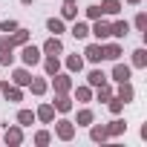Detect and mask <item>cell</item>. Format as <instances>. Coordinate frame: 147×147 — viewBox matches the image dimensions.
I'll return each instance as SVG.
<instances>
[{
  "mask_svg": "<svg viewBox=\"0 0 147 147\" xmlns=\"http://www.w3.org/2000/svg\"><path fill=\"white\" fill-rule=\"evenodd\" d=\"M15 46H12V40H9V35L6 38H0V66H9L12 61H15Z\"/></svg>",
  "mask_w": 147,
  "mask_h": 147,
  "instance_id": "cell-1",
  "label": "cell"
},
{
  "mask_svg": "<svg viewBox=\"0 0 147 147\" xmlns=\"http://www.w3.org/2000/svg\"><path fill=\"white\" fill-rule=\"evenodd\" d=\"M20 58H23V63H26V66H35V63H40V49H38V46H29V43H23V49H20Z\"/></svg>",
  "mask_w": 147,
  "mask_h": 147,
  "instance_id": "cell-2",
  "label": "cell"
},
{
  "mask_svg": "<svg viewBox=\"0 0 147 147\" xmlns=\"http://www.w3.org/2000/svg\"><path fill=\"white\" fill-rule=\"evenodd\" d=\"M90 35H95V38H98V40H107V38H110V23H107V20H101V18H98V20H95V26H92V29H90Z\"/></svg>",
  "mask_w": 147,
  "mask_h": 147,
  "instance_id": "cell-3",
  "label": "cell"
},
{
  "mask_svg": "<svg viewBox=\"0 0 147 147\" xmlns=\"http://www.w3.org/2000/svg\"><path fill=\"white\" fill-rule=\"evenodd\" d=\"M40 52H46V55H61V52H63V43H61V38H58V35H52V38L43 43V49H40Z\"/></svg>",
  "mask_w": 147,
  "mask_h": 147,
  "instance_id": "cell-4",
  "label": "cell"
},
{
  "mask_svg": "<svg viewBox=\"0 0 147 147\" xmlns=\"http://www.w3.org/2000/svg\"><path fill=\"white\" fill-rule=\"evenodd\" d=\"M72 136H75V124H72V121H58V138H63V141H69Z\"/></svg>",
  "mask_w": 147,
  "mask_h": 147,
  "instance_id": "cell-5",
  "label": "cell"
},
{
  "mask_svg": "<svg viewBox=\"0 0 147 147\" xmlns=\"http://www.w3.org/2000/svg\"><path fill=\"white\" fill-rule=\"evenodd\" d=\"M52 78H55V81H52V84H55V92H69V90H72V81H69V75H58V72H55Z\"/></svg>",
  "mask_w": 147,
  "mask_h": 147,
  "instance_id": "cell-6",
  "label": "cell"
},
{
  "mask_svg": "<svg viewBox=\"0 0 147 147\" xmlns=\"http://www.w3.org/2000/svg\"><path fill=\"white\" fill-rule=\"evenodd\" d=\"M84 55H87V61H92V63H98V61H104V49H101V43H90Z\"/></svg>",
  "mask_w": 147,
  "mask_h": 147,
  "instance_id": "cell-7",
  "label": "cell"
},
{
  "mask_svg": "<svg viewBox=\"0 0 147 147\" xmlns=\"http://www.w3.org/2000/svg\"><path fill=\"white\" fill-rule=\"evenodd\" d=\"M127 32H130V23H127V20H115V23L110 26V35H113V38H127Z\"/></svg>",
  "mask_w": 147,
  "mask_h": 147,
  "instance_id": "cell-8",
  "label": "cell"
},
{
  "mask_svg": "<svg viewBox=\"0 0 147 147\" xmlns=\"http://www.w3.org/2000/svg\"><path fill=\"white\" fill-rule=\"evenodd\" d=\"M133 95H136V90H133V84L130 81H121L118 84V98L127 104V101H133Z\"/></svg>",
  "mask_w": 147,
  "mask_h": 147,
  "instance_id": "cell-9",
  "label": "cell"
},
{
  "mask_svg": "<svg viewBox=\"0 0 147 147\" xmlns=\"http://www.w3.org/2000/svg\"><path fill=\"white\" fill-rule=\"evenodd\" d=\"M9 40H12V46H23V43H26V40H29V32H26V29H20V26H18V29H15V32H12V35H9Z\"/></svg>",
  "mask_w": 147,
  "mask_h": 147,
  "instance_id": "cell-10",
  "label": "cell"
},
{
  "mask_svg": "<svg viewBox=\"0 0 147 147\" xmlns=\"http://www.w3.org/2000/svg\"><path fill=\"white\" fill-rule=\"evenodd\" d=\"M35 118H40L43 124H49V121L55 118V107H52V104H43V107H40L38 113H35Z\"/></svg>",
  "mask_w": 147,
  "mask_h": 147,
  "instance_id": "cell-11",
  "label": "cell"
},
{
  "mask_svg": "<svg viewBox=\"0 0 147 147\" xmlns=\"http://www.w3.org/2000/svg\"><path fill=\"white\" fill-rule=\"evenodd\" d=\"M113 78L121 84V81H130V66L127 63H115V69H113Z\"/></svg>",
  "mask_w": 147,
  "mask_h": 147,
  "instance_id": "cell-12",
  "label": "cell"
},
{
  "mask_svg": "<svg viewBox=\"0 0 147 147\" xmlns=\"http://www.w3.org/2000/svg\"><path fill=\"white\" fill-rule=\"evenodd\" d=\"M101 49H104V58H107V61H118V58H121V46H118V43H107V46H101Z\"/></svg>",
  "mask_w": 147,
  "mask_h": 147,
  "instance_id": "cell-13",
  "label": "cell"
},
{
  "mask_svg": "<svg viewBox=\"0 0 147 147\" xmlns=\"http://www.w3.org/2000/svg\"><path fill=\"white\" fill-rule=\"evenodd\" d=\"M55 110H61V113H69L72 110V101L66 98V92H58V98H55V104H52Z\"/></svg>",
  "mask_w": 147,
  "mask_h": 147,
  "instance_id": "cell-14",
  "label": "cell"
},
{
  "mask_svg": "<svg viewBox=\"0 0 147 147\" xmlns=\"http://www.w3.org/2000/svg\"><path fill=\"white\" fill-rule=\"evenodd\" d=\"M87 81H90V87H101V84H107V75L101 69H92L90 75H87Z\"/></svg>",
  "mask_w": 147,
  "mask_h": 147,
  "instance_id": "cell-15",
  "label": "cell"
},
{
  "mask_svg": "<svg viewBox=\"0 0 147 147\" xmlns=\"http://www.w3.org/2000/svg\"><path fill=\"white\" fill-rule=\"evenodd\" d=\"M118 12H121L118 0H104V3H101V15H118Z\"/></svg>",
  "mask_w": 147,
  "mask_h": 147,
  "instance_id": "cell-16",
  "label": "cell"
},
{
  "mask_svg": "<svg viewBox=\"0 0 147 147\" xmlns=\"http://www.w3.org/2000/svg\"><path fill=\"white\" fill-rule=\"evenodd\" d=\"M43 69H46V75H55V72L61 69V61H58V55H49V58L43 61Z\"/></svg>",
  "mask_w": 147,
  "mask_h": 147,
  "instance_id": "cell-17",
  "label": "cell"
},
{
  "mask_svg": "<svg viewBox=\"0 0 147 147\" xmlns=\"http://www.w3.org/2000/svg\"><path fill=\"white\" fill-rule=\"evenodd\" d=\"M32 75H29V69H15V84L18 87H29Z\"/></svg>",
  "mask_w": 147,
  "mask_h": 147,
  "instance_id": "cell-18",
  "label": "cell"
},
{
  "mask_svg": "<svg viewBox=\"0 0 147 147\" xmlns=\"http://www.w3.org/2000/svg\"><path fill=\"white\" fill-rule=\"evenodd\" d=\"M87 35H90V26H87V23H81V20H75V26H72V38L84 40Z\"/></svg>",
  "mask_w": 147,
  "mask_h": 147,
  "instance_id": "cell-19",
  "label": "cell"
},
{
  "mask_svg": "<svg viewBox=\"0 0 147 147\" xmlns=\"http://www.w3.org/2000/svg\"><path fill=\"white\" fill-rule=\"evenodd\" d=\"M46 29H49L52 35H61V32H63V20H61V18H49V20H46Z\"/></svg>",
  "mask_w": 147,
  "mask_h": 147,
  "instance_id": "cell-20",
  "label": "cell"
},
{
  "mask_svg": "<svg viewBox=\"0 0 147 147\" xmlns=\"http://www.w3.org/2000/svg\"><path fill=\"white\" fill-rule=\"evenodd\" d=\"M133 66H138V69L147 66V52H144V49H136V52H133Z\"/></svg>",
  "mask_w": 147,
  "mask_h": 147,
  "instance_id": "cell-21",
  "label": "cell"
},
{
  "mask_svg": "<svg viewBox=\"0 0 147 147\" xmlns=\"http://www.w3.org/2000/svg\"><path fill=\"white\" fill-rule=\"evenodd\" d=\"M6 141H9V144H20V141H23V133H20V127H12V130H6Z\"/></svg>",
  "mask_w": 147,
  "mask_h": 147,
  "instance_id": "cell-22",
  "label": "cell"
},
{
  "mask_svg": "<svg viewBox=\"0 0 147 147\" xmlns=\"http://www.w3.org/2000/svg\"><path fill=\"white\" fill-rule=\"evenodd\" d=\"M61 15H63L66 20H75V18H78V6H75V3H63Z\"/></svg>",
  "mask_w": 147,
  "mask_h": 147,
  "instance_id": "cell-23",
  "label": "cell"
},
{
  "mask_svg": "<svg viewBox=\"0 0 147 147\" xmlns=\"http://www.w3.org/2000/svg\"><path fill=\"white\" fill-rule=\"evenodd\" d=\"M29 87H32V92H35V95H43V92H46V87H49V84H46V81H43V78H35V81H29Z\"/></svg>",
  "mask_w": 147,
  "mask_h": 147,
  "instance_id": "cell-24",
  "label": "cell"
},
{
  "mask_svg": "<svg viewBox=\"0 0 147 147\" xmlns=\"http://www.w3.org/2000/svg\"><path fill=\"white\" fill-rule=\"evenodd\" d=\"M18 121H20V127H29V124L35 121V113H32V110H20V113H18Z\"/></svg>",
  "mask_w": 147,
  "mask_h": 147,
  "instance_id": "cell-25",
  "label": "cell"
},
{
  "mask_svg": "<svg viewBox=\"0 0 147 147\" xmlns=\"http://www.w3.org/2000/svg\"><path fill=\"white\" fill-rule=\"evenodd\" d=\"M124 130H127V124H124V121H121V118H115V121H113V124H110V127H107V133H110V136H121V133H124Z\"/></svg>",
  "mask_w": 147,
  "mask_h": 147,
  "instance_id": "cell-26",
  "label": "cell"
},
{
  "mask_svg": "<svg viewBox=\"0 0 147 147\" xmlns=\"http://www.w3.org/2000/svg\"><path fill=\"white\" fill-rule=\"evenodd\" d=\"M66 66H69L72 72H81V69H84V61H81L78 55H69V58H66Z\"/></svg>",
  "mask_w": 147,
  "mask_h": 147,
  "instance_id": "cell-27",
  "label": "cell"
},
{
  "mask_svg": "<svg viewBox=\"0 0 147 147\" xmlns=\"http://www.w3.org/2000/svg\"><path fill=\"white\" fill-rule=\"evenodd\" d=\"M75 98H78V101H84V104H87V101H90V98H92V90H90V87H78V90H75Z\"/></svg>",
  "mask_w": 147,
  "mask_h": 147,
  "instance_id": "cell-28",
  "label": "cell"
},
{
  "mask_svg": "<svg viewBox=\"0 0 147 147\" xmlns=\"http://www.w3.org/2000/svg\"><path fill=\"white\" fill-rule=\"evenodd\" d=\"M92 118H95V115H92V110H81V113H78V124H81V127L92 124Z\"/></svg>",
  "mask_w": 147,
  "mask_h": 147,
  "instance_id": "cell-29",
  "label": "cell"
},
{
  "mask_svg": "<svg viewBox=\"0 0 147 147\" xmlns=\"http://www.w3.org/2000/svg\"><path fill=\"white\" fill-rule=\"evenodd\" d=\"M90 136H92V141H104L110 133H107V127L101 124V127H92V133H90Z\"/></svg>",
  "mask_w": 147,
  "mask_h": 147,
  "instance_id": "cell-30",
  "label": "cell"
},
{
  "mask_svg": "<svg viewBox=\"0 0 147 147\" xmlns=\"http://www.w3.org/2000/svg\"><path fill=\"white\" fill-rule=\"evenodd\" d=\"M136 29L147 35V15H144V12H138V15H136Z\"/></svg>",
  "mask_w": 147,
  "mask_h": 147,
  "instance_id": "cell-31",
  "label": "cell"
},
{
  "mask_svg": "<svg viewBox=\"0 0 147 147\" xmlns=\"http://www.w3.org/2000/svg\"><path fill=\"white\" fill-rule=\"evenodd\" d=\"M95 90H98V101H110V98H113V90H110L107 84H101V87H95Z\"/></svg>",
  "mask_w": 147,
  "mask_h": 147,
  "instance_id": "cell-32",
  "label": "cell"
},
{
  "mask_svg": "<svg viewBox=\"0 0 147 147\" xmlns=\"http://www.w3.org/2000/svg\"><path fill=\"white\" fill-rule=\"evenodd\" d=\"M121 107H124V101H121L118 95H113V98H110V113H113V115H118V113H121Z\"/></svg>",
  "mask_w": 147,
  "mask_h": 147,
  "instance_id": "cell-33",
  "label": "cell"
},
{
  "mask_svg": "<svg viewBox=\"0 0 147 147\" xmlns=\"http://www.w3.org/2000/svg\"><path fill=\"white\" fill-rule=\"evenodd\" d=\"M87 18H90V20H98V18H104V15H101V6H87Z\"/></svg>",
  "mask_w": 147,
  "mask_h": 147,
  "instance_id": "cell-34",
  "label": "cell"
},
{
  "mask_svg": "<svg viewBox=\"0 0 147 147\" xmlns=\"http://www.w3.org/2000/svg\"><path fill=\"white\" fill-rule=\"evenodd\" d=\"M18 29V20H3L0 23V32H15Z\"/></svg>",
  "mask_w": 147,
  "mask_h": 147,
  "instance_id": "cell-35",
  "label": "cell"
},
{
  "mask_svg": "<svg viewBox=\"0 0 147 147\" xmlns=\"http://www.w3.org/2000/svg\"><path fill=\"white\" fill-rule=\"evenodd\" d=\"M35 141H38V144H49V133H46V130H40V133L35 136Z\"/></svg>",
  "mask_w": 147,
  "mask_h": 147,
  "instance_id": "cell-36",
  "label": "cell"
},
{
  "mask_svg": "<svg viewBox=\"0 0 147 147\" xmlns=\"http://www.w3.org/2000/svg\"><path fill=\"white\" fill-rule=\"evenodd\" d=\"M127 3H133V6H136V3H141V0H127Z\"/></svg>",
  "mask_w": 147,
  "mask_h": 147,
  "instance_id": "cell-37",
  "label": "cell"
},
{
  "mask_svg": "<svg viewBox=\"0 0 147 147\" xmlns=\"http://www.w3.org/2000/svg\"><path fill=\"white\" fill-rule=\"evenodd\" d=\"M63 3H75V0H63Z\"/></svg>",
  "mask_w": 147,
  "mask_h": 147,
  "instance_id": "cell-38",
  "label": "cell"
},
{
  "mask_svg": "<svg viewBox=\"0 0 147 147\" xmlns=\"http://www.w3.org/2000/svg\"><path fill=\"white\" fill-rule=\"evenodd\" d=\"M23 3H32V0H23Z\"/></svg>",
  "mask_w": 147,
  "mask_h": 147,
  "instance_id": "cell-39",
  "label": "cell"
}]
</instances>
